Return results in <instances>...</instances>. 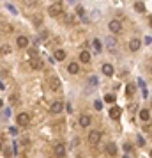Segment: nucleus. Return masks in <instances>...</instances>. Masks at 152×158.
Wrapping results in <instances>:
<instances>
[{
	"instance_id": "nucleus-20",
	"label": "nucleus",
	"mask_w": 152,
	"mask_h": 158,
	"mask_svg": "<svg viewBox=\"0 0 152 158\" xmlns=\"http://www.w3.org/2000/svg\"><path fill=\"white\" fill-rule=\"evenodd\" d=\"M0 53H2V55L11 53V46H9V44H2V46H0Z\"/></svg>"
},
{
	"instance_id": "nucleus-32",
	"label": "nucleus",
	"mask_w": 152,
	"mask_h": 158,
	"mask_svg": "<svg viewBox=\"0 0 152 158\" xmlns=\"http://www.w3.org/2000/svg\"><path fill=\"white\" fill-rule=\"evenodd\" d=\"M0 108H2V100H0Z\"/></svg>"
},
{
	"instance_id": "nucleus-10",
	"label": "nucleus",
	"mask_w": 152,
	"mask_h": 158,
	"mask_svg": "<svg viewBox=\"0 0 152 158\" xmlns=\"http://www.w3.org/2000/svg\"><path fill=\"white\" fill-rule=\"evenodd\" d=\"M120 114H122V110H120L119 107L110 108V117H112V119H119V117H120Z\"/></svg>"
},
{
	"instance_id": "nucleus-6",
	"label": "nucleus",
	"mask_w": 152,
	"mask_h": 158,
	"mask_svg": "<svg viewBox=\"0 0 152 158\" xmlns=\"http://www.w3.org/2000/svg\"><path fill=\"white\" fill-rule=\"evenodd\" d=\"M62 108H64V103H62V101H53L51 107H50V110H51L53 114H60Z\"/></svg>"
},
{
	"instance_id": "nucleus-27",
	"label": "nucleus",
	"mask_w": 152,
	"mask_h": 158,
	"mask_svg": "<svg viewBox=\"0 0 152 158\" xmlns=\"http://www.w3.org/2000/svg\"><path fill=\"white\" fill-rule=\"evenodd\" d=\"M76 12L81 16V14H83V7H81V5H78V7H76Z\"/></svg>"
},
{
	"instance_id": "nucleus-24",
	"label": "nucleus",
	"mask_w": 152,
	"mask_h": 158,
	"mask_svg": "<svg viewBox=\"0 0 152 158\" xmlns=\"http://www.w3.org/2000/svg\"><path fill=\"white\" fill-rule=\"evenodd\" d=\"M104 101H106V103H115V96H113V94H106V96H104Z\"/></svg>"
},
{
	"instance_id": "nucleus-23",
	"label": "nucleus",
	"mask_w": 152,
	"mask_h": 158,
	"mask_svg": "<svg viewBox=\"0 0 152 158\" xmlns=\"http://www.w3.org/2000/svg\"><path fill=\"white\" fill-rule=\"evenodd\" d=\"M64 23H67V25H73V23H74V18H73L71 14H66V16H64Z\"/></svg>"
},
{
	"instance_id": "nucleus-16",
	"label": "nucleus",
	"mask_w": 152,
	"mask_h": 158,
	"mask_svg": "<svg viewBox=\"0 0 152 158\" xmlns=\"http://www.w3.org/2000/svg\"><path fill=\"white\" fill-rule=\"evenodd\" d=\"M90 123H92L90 116H80V125H81V126H89Z\"/></svg>"
},
{
	"instance_id": "nucleus-2",
	"label": "nucleus",
	"mask_w": 152,
	"mask_h": 158,
	"mask_svg": "<svg viewBox=\"0 0 152 158\" xmlns=\"http://www.w3.org/2000/svg\"><path fill=\"white\" fill-rule=\"evenodd\" d=\"M16 123H18V126H28V123H30V116H28L27 112H21V114H18Z\"/></svg>"
},
{
	"instance_id": "nucleus-1",
	"label": "nucleus",
	"mask_w": 152,
	"mask_h": 158,
	"mask_svg": "<svg viewBox=\"0 0 152 158\" xmlns=\"http://www.w3.org/2000/svg\"><path fill=\"white\" fill-rule=\"evenodd\" d=\"M62 11H64L62 2H55V4H51V5L48 7V14H50V16H58V14H62Z\"/></svg>"
},
{
	"instance_id": "nucleus-8",
	"label": "nucleus",
	"mask_w": 152,
	"mask_h": 158,
	"mask_svg": "<svg viewBox=\"0 0 152 158\" xmlns=\"http://www.w3.org/2000/svg\"><path fill=\"white\" fill-rule=\"evenodd\" d=\"M140 46H142L140 39H131V41H129V50H131V52H138Z\"/></svg>"
},
{
	"instance_id": "nucleus-18",
	"label": "nucleus",
	"mask_w": 152,
	"mask_h": 158,
	"mask_svg": "<svg viewBox=\"0 0 152 158\" xmlns=\"http://www.w3.org/2000/svg\"><path fill=\"white\" fill-rule=\"evenodd\" d=\"M140 119H142V121H149V119H151V112H149L147 108H143V110L140 112Z\"/></svg>"
},
{
	"instance_id": "nucleus-22",
	"label": "nucleus",
	"mask_w": 152,
	"mask_h": 158,
	"mask_svg": "<svg viewBox=\"0 0 152 158\" xmlns=\"http://www.w3.org/2000/svg\"><path fill=\"white\" fill-rule=\"evenodd\" d=\"M135 9H136L138 12H143V11H145V4H143V2H136V4H135Z\"/></svg>"
},
{
	"instance_id": "nucleus-4",
	"label": "nucleus",
	"mask_w": 152,
	"mask_h": 158,
	"mask_svg": "<svg viewBox=\"0 0 152 158\" xmlns=\"http://www.w3.org/2000/svg\"><path fill=\"white\" fill-rule=\"evenodd\" d=\"M108 27H110V30H112L113 34H119V32L122 30V23H120L119 20H112V21L108 23Z\"/></svg>"
},
{
	"instance_id": "nucleus-29",
	"label": "nucleus",
	"mask_w": 152,
	"mask_h": 158,
	"mask_svg": "<svg viewBox=\"0 0 152 158\" xmlns=\"http://www.w3.org/2000/svg\"><path fill=\"white\" fill-rule=\"evenodd\" d=\"M27 4H30V5H35V4H37V0H27Z\"/></svg>"
},
{
	"instance_id": "nucleus-26",
	"label": "nucleus",
	"mask_w": 152,
	"mask_h": 158,
	"mask_svg": "<svg viewBox=\"0 0 152 158\" xmlns=\"http://www.w3.org/2000/svg\"><path fill=\"white\" fill-rule=\"evenodd\" d=\"M94 107H96V110H101V108H103V103H101V101H96Z\"/></svg>"
},
{
	"instance_id": "nucleus-14",
	"label": "nucleus",
	"mask_w": 152,
	"mask_h": 158,
	"mask_svg": "<svg viewBox=\"0 0 152 158\" xmlns=\"http://www.w3.org/2000/svg\"><path fill=\"white\" fill-rule=\"evenodd\" d=\"M30 66H32V69H41L43 68V60L41 59H32L30 60Z\"/></svg>"
},
{
	"instance_id": "nucleus-7",
	"label": "nucleus",
	"mask_w": 152,
	"mask_h": 158,
	"mask_svg": "<svg viewBox=\"0 0 152 158\" xmlns=\"http://www.w3.org/2000/svg\"><path fill=\"white\" fill-rule=\"evenodd\" d=\"M99 141H101V133H99V132L94 130V132L89 133V142H90V144H97Z\"/></svg>"
},
{
	"instance_id": "nucleus-17",
	"label": "nucleus",
	"mask_w": 152,
	"mask_h": 158,
	"mask_svg": "<svg viewBox=\"0 0 152 158\" xmlns=\"http://www.w3.org/2000/svg\"><path fill=\"white\" fill-rule=\"evenodd\" d=\"M80 60L85 62V64L90 62V53H89V52H80Z\"/></svg>"
},
{
	"instance_id": "nucleus-12",
	"label": "nucleus",
	"mask_w": 152,
	"mask_h": 158,
	"mask_svg": "<svg viewBox=\"0 0 152 158\" xmlns=\"http://www.w3.org/2000/svg\"><path fill=\"white\" fill-rule=\"evenodd\" d=\"M106 153H108L110 157H113V155H117V146H115L113 142H110V144H106Z\"/></svg>"
},
{
	"instance_id": "nucleus-9",
	"label": "nucleus",
	"mask_w": 152,
	"mask_h": 158,
	"mask_svg": "<svg viewBox=\"0 0 152 158\" xmlns=\"http://www.w3.org/2000/svg\"><path fill=\"white\" fill-rule=\"evenodd\" d=\"M16 43H18V46H19V48H27V46H28V37L19 36V37L16 39Z\"/></svg>"
},
{
	"instance_id": "nucleus-28",
	"label": "nucleus",
	"mask_w": 152,
	"mask_h": 158,
	"mask_svg": "<svg viewBox=\"0 0 152 158\" xmlns=\"http://www.w3.org/2000/svg\"><path fill=\"white\" fill-rule=\"evenodd\" d=\"M4 155H5V157L9 158V157H11V155H12V153H11V151H9V149H4Z\"/></svg>"
},
{
	"instance_id": "nucleus-19",
	"label": "nucleus",
	"mask_w": 152,
	"mask_h": 158,
	"mask_svg": "<svg viewBox=\"0 0 152 158\" xmlns=\"http://www.w3.org/2000/svg\"><path fill=\"white\" fill-rule=\"evenodd\" d=\"M55 59H57V60H64V59H66V52H64V50H57V52H55Z\"/></svg>"
},
{
	"instance_id": "nucleus-11",
	"label": "nucleus",
	"mask_w": 152,
	"mask_h": 158,
	"mask_svg": "<svg viewBox=\"0 0 152 158\" xmlns=\"http://www.w3.org/2000/svg\"><path fill=\"white\" fill-rule=\"evenodd\" d=\"M67 71H69L71 75H76V73L80 71V66H78V62H71V64L67 66Z\"/></svg>"
},
{
	"instance_id": "nucleus-15",
	"label": "nucleus",
	"mask_w": 152,
	"mask_h": 158,
	"mask_svg": "<svg viewBox=\"0 0 152 158\" xmlns=\"http://www.w3.org/2000/svg\"><path fill=\"white\" fill-rule=\"evenodd\" d=\"M103 73H104L106 76H112V75H113V66H112V64H104V66H103Z\"/></svg>"
},
{
	"instance_id": "nucleus-5",
	"label": "nucleus",
	"mask_w": 152,
	"mask_h": 158,
	"mask_svg": "<svg viewBox=\"0 0 152 158\" xmlns=\"http://www.w3.org/2000/svg\"><path fill=\"white\" fill-rule=\"evenodd\" d=\"M53 151H55V155H57V157H64V155H66V144L57 142V144L53 146Z\"/></svg>"
},
{
	"instance_id": "nucleus-25",
	"label": "nucleus",
	"mask_w": 152,
	"mask_h": 158,
	"mask_svg": "<svg viewBox=\"0 0 152 158\" xmlns=\"http://www.w3.org/2000/svg\"><path fill=\"white\" fill-rule=\"evenodd\" d=\"M94 48H96V53H99V52H101V43H99L97 39L94 41Z\"/></svg>"
},
{
	"instance_id": "nucleus-3",
	"label": "nucleus",
	"mask_w": 152,
	"mask_h": 158,
	"mask_svg": "<svg viewBox=\"0 0 152 158\" xmlns=\"http://www.w3.org/2000/svg\"><path fill=\"white\" fill-rule=\"evenodd\" d=\"M48 85H50V89H51L53 92H58V91L62 89V84H60V80H58L57 76H51L50 82H48Z\"/></svg>"
},
{
	"instance_id": "nucleus-21",
	"label": "nucleus",
	"mask_w": 152,
	"mask_h": 158,
	"mask_svg": "<svg viewBox=\"0 0 152 158\" xmlns=\"http://www.w3.org/2000/svg\"><path fill=\"white\" fill-rule=\"evenodd\" d=\"M136 91V85L135 84H129L128 87H126V92H128V96H133V92Z\"/></svg>"
},
{
	"instance_id": "nucleus-30",
	"label": "nucleus",
	"mask_w": 152,
	"mask_h": 158,
	"mask_svg": "<svg viewBox=\"0 0 152 158\" xmlns=\"http://www.w3.org/2000/svg\"><path fill=\"white\" fill-rule=\"evenodd\" d=\"M149 25H151V27H152V16H151V18H149Z\"/></svg>"
},
{
	"instance_id": "nucleus-13",
	"label": "nucleus",
	"mask_w": 152,
	"mask_h": 158,
	"mask_svg": "<svg viewBox=\"0 0 152 158\" xmlns=\"http://www.w3.org/2000/svg\"><path fill=\"white\" fill-rule=\"evenodd\" d=\"M108 50H110L112 53H117V43H115V39H113V37H110V39H108Z\"/></svg>"
},
{
	"instance_id": "nucleus-31",
	"label": "nucleus",
	"mask_w": 152,
	"mask_h": 158,
	"mask_svg": "<svg viewBox=\"0 0 152 158\" xmlns=\"http://www.w3.org/2000/svg\"><path fill=\"white\" fill-rule=\"evenodd\" d=\"M0 151H2V142H0Z\"/></svg>"
}]
</instances>
